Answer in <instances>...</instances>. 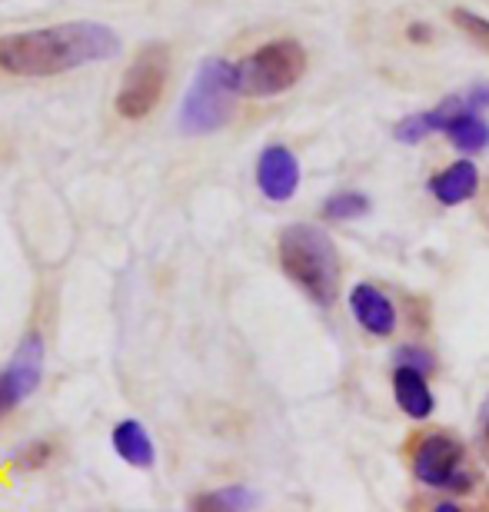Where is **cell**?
Wrapping results in <instances>:
<instances>
[{"label": "cell", "instance_id": "obj_17", "mask_svg": "<svg viewBox=\"0 0 489 512\" xmlns=\"http://www.w3.org/2000/svg\"><path fill=\"white\" fill-rule=\"evenodd\" d=\"M470 104H466V100H460V97H446L440 107H433V110H426V127L430 130H446L450 133V127L456 124V120H460L463 114H470Z\"/></svg>", "mask_w": 489, "mask_h": 512}, {"label": "cell", "instance_id": "obj_20", "mask_svg": "<svg viewBox=\"0 0 489 512\" xmlns=\"http://www.w3.org/2000/svg\"><path fill=\"white\" fill-rule=\"evenodd\" d=\"M400 363H406V366H416V370H426V366H430V360H426V356H420L410 346V350H403L400 353Z\"/></svg>", "mask_w": 489, "mask_h": 512}, {"label": "cell", "instance_id": "obj_4", "mask_svg": "<svg viewBox=\"0 0 489 512\" xmlns=\"http://www.w3.org/2000/svg\"><path fill=\"white\" fill-rule=\"evenodd\" d=\"M307 74V50L297 40H270L237 64V90L247 97L287 94Z\"/></svg>", "mask_w": 489, "mask_h": 512}, {"label": "cell", "instance_id": "obj_5", "mask_svg": "<svg viewBox=\"0 0 489 512\" xmlns=\"http://www.w3.org/2000/svg\"><path fill=\"white\" fill-rule=\"evenodd\" d=\"M170 80V47L167 44H147L140 47L134 64L127 67L120 90L114 97L117 114L124 120H144L163 100Z\"/></svg>", "mask_w": 489, "mask_h": 512}, {"label": "cell", "instance_id": "obj_8", "mask_svg": "<svg viewBox=\"0 0 489 512\" xmlns=\"http://www.w3.org/2000/svg\"><path fill=\"white\" fill-rule=\"evenodd\" d=\"M257 187L267 200L273 203H283L290 200L293 193L300 187V163L293 157V150L280 147V143H273L260 153L257 160Z\"/></svg>", "mask_w": 489, "mask_h": 512}, {"label": "cell", "instance_id": "obj_9", "mask_svg": "<svg viewBox=\"0 0 489 512\" xmlns=\"http://www.w3.org/2000/svg\"><path fill=\"white\" fill-rule=\"evenodd\" d=\"M350 306H353V316L363 323V330H370L373 336H390L396 330V310L386 296L376 290L370 283H360L353 286V296H350Z\"/></svg>", "mask_w": 489, "mask_h": 512}, {"label": "cell", "instance_id": "obj_3", "mask_svg": "<svg viewBox=\"0 0 489 512\" xmlns=\"http://www.w3.org/2000/svg\"><path fill=\"white\" fill-rule=\"evenodd\" d=\"M237 64L223 57H210L197 67V77L190 80L187 94H183L177 127L187 137H203V133H217L230 124L233 100H237Z\"/></svg>", "mask_w": 489, "mask_h": 512}, {"label": "cell", "instance_id": "obj_19", "mask_svg": "<svg viewBox=\"0 0 489 512\" xmlns=\"http://www.w3.org/2000/svg\"><path fill=\"white\" fill-rule=\"evenodd\" d=\"M426 133H430V127H426V117L416 114V117H406L396 124V140L400 143H420Z\"/></svg>", "mask_w": 489, "mask_h": 512}, {"label": "cell", "instance_id": "obj_6", "mask_svg": "<svg viewBox=\"0 0 489 512\" xmlns=\"http://www.w3.org/2000/svg\"><path fill=\"white\" fill-rule=\"evenodd\" d=\"M47 360V343L40 333H27L17 343V353L10 356V363L0 370V419L24 403L27 396L37 393L40 376H44Z\"/></svg>", "mask_w": 489, "mask_h": 512}, {"label": "cell", "instance_id": "obj_11", "mask_svg": "<svg viewBox=\"0 0 489 512\" xmlns=\"http://www.w3.org/2000/svg\"><path fill=\"white\" fill-rule=\"evenodd\" d=\"M430 190L436 200L446 203V207H456V203L470 200L473 193L480 190V170H476V163L460 160V163H453L450 170H443L440 177H433Z\"/></svg>", "mask_w": 489, "mask_h": 512}, {"label": "cell", "instance_id": "obj_12", "mask_svg": "<svg viewBox=\"0 0 489 512\" xmlns=\"http://www.w3.org/2000/svg\"><path fill=\"white\" fill-rule=\"evenodd\" d=\"M393 389H396V403L403 406L406 416L426 419L433 413V396H430V386L423 380V370L403 363L400 370L393 373Z\"/></svg>", "mask_w": 489, "mask_h": 512}, {"label": "cell", "instance_id": "obj_15", "mask_svg": "<svg viewBox=\"0 0 489 512\" xmlns=\"http://www.w3.org/2000/svg\"><path fill=\"white\" fill-rule=\"evenodd\" d=\"M50 459H54V443H47V439H34V443L20 446L14 453V469L17 473H37V469H44Z\"/></svg>", "mask_w": 489, "mask_h": 512}, {"label": "cell", "instance_id": "obj_7", "mask_svg": "<svg viewBox=\"0 0 489 512\" xmlns=\"http://www.w3.org/2000/svg\"><path fill=\"white\" fill-rule=\"evenodd\" d=\"M463 446L450 436H426L416 449L413 469L433 489H470V479L460 476Z\"/></svg>", "mask_w": 489, "mask_h": 512}, {"label": "cell", "instance_id": "obj_2", "mask_svg": "<svg viewBox=\"0 0 489 512\" xmlns=\"http://www.w3.org/2000/svg\"><path fill=\"white\" fill-rule=\"evenodd\" d=\"M280 266L313 303L333 306L340 293V253L320 227L293 223L280 233Z\"/></svg>", "mask_w": 489, "mask_h": 512}, {"label": "cell", "instance_id": "obj_18", "mask_svg": "<svg viewBox=\"0 0 489 512\" xmlns=\"http://www.w3.org/2000/svg\"><path fill=\"white\" fill-rule=\"evenodd\" d=\"M453 24L463 30V34H470L476 44L489 50V20L476 17L473 10H453Z\"/></svg>", "mask_w": 489, "mask_h": 512}, {"label": "cell", "instance_id": "obj_14", "mask_svg": "<svg viewBox=\"0 0 489 512\" xmlns=\"http://www.w3.org/2000/svg\"><path fill=\"white\" fill-rule=\"evenodd\" d=\"M450 137H453V143L460 150H480V147H486V137H489V130H486V124L480 117L473 114H463L460 120H456V124L450 127Z\"/></svg>", "mask_w": 489, "mask_h": 512}, {"label": "cell", "instance_id": "obj_10", "mask_svg": "<svg viewBox=\"0 0 489 512\" xmlns=\"http://www.w3.org/2000/svg\"><path fill=\"white\" fill-rule=\"evenodd\" d=\"M110 443H114V453L124 459L127 466H137V469H150L157 459V449H154V439H150L147 426L140 419H120L110 433Z\"/></svg>", "mask_w": 489, "mask_h": 512}, {"label": "cell", "instance_id": "obj_22", "mask_svg": "<svg viewBox=\"0 0 489 512\" xmlns=\"http://www.w3.org/2000/svg\"><path fill=\"white\" fill-rule=\"evenodd\" d=\"M486 459H489V433H486Z\"/></svg>", "mask_w": 489, "mask_h": 512}, {"label": "cell", "instance_id": "obj_16", "mask_svg": "<svg viewBox=\"0 0 489 512\" xmlns=\"http://www.w3.org/2000/svg\"><path fill=\"white\" fill-rule=\"evenodd\" d=\"M370 210V200L363 193H336L323 203V217L330 220H353V217H363Z\"/></svg>", "mask_w": 489, "mask_h": 512}, {"label": "cell", "instance_id": "obj_23", "mask_svg": "<svg viewBox=\"0 0 489 512\" xmlns=\"http://www.w3.org/2000/svg\"><path fill=\"white\" fill-rule=\"evenodd\" d=\"M486 409H489V406H486Z\"/></svg>", "mask_w": 489, "mask_h": 512}, {"label": "cell", "instance_id": "obj_1", "mask_svg": "<svg viewBox=\"0 0 489 512\" xmlns=\"http://www.w3.org/2000/svg\"><path fill=\"white\" fill-rule=\"evenodd\" d=\"M120 54V37L97 20L34 27L0 37V70L10 77H60Z\"/></svg>", "mask_w": 489, "mask_h": 512}, {"label": "cell", "instance_id": "obj_13", "mask_svg": "<svg viewBox=\"0 0 489 512\" xmlns=\"http://www.w3.org/2000/svg\"><path fill=\"white\" fill-rule=\"evenodd\" d=\"M257 493L247 486H223L217 493H203L193 499V509H250L257 506Z\"/></svg>", "mask_w": 489, "mask_h": 512}, {"label": "cell", "instance_id": "obj_21", "mask_svg": "<svg viewBox=\"0 0 489 512\" xmlns=\"http://www.w3.org/2000/svg\"><path fill=\"white\" fill-rule=\"evenodd\" d=\"M466 104H470L473 110H480V107H489V87H476L470 97H466Z\"/></svg>", "mask_w": 489, "mask_h": 512}]
</instances>
